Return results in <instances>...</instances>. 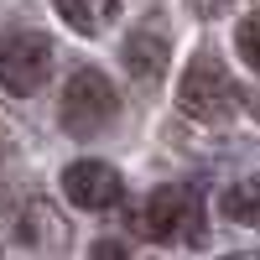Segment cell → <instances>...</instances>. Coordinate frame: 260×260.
<instances>
[{
	"mask_svg": "<svg viewBox=\"0 0 260 260\" xmlns=\"http://www.w3.org/2000/svg\"><path fill=\"white\" fill-rule=\"evenodd\" d=\"M177 104H182V115L192 120H203V125H229L234 115H240V83H234L224 73V62L219 57H208L198 52L182 68V83H177Z\"/></svg>",
	"mask_w": 260,
	"mask_h": 260,
	"instance_id": "1",
	"label": "cell"
},
{
	"mask_svg": "<svg viewBox=\"0 0 260 260\" xmlns=\"http://www.w3.org/2000/svg\"><path fill=\"white\" fill-rule=\"evenodd\" d=\"M141 234L151 245H203V198L198 187H156L141 208Z\"/></svg>",
	"mask_w": 260,
	"mask_h": 260,
	"instance_id": "2",
	"label": "cell"
},
{
	"mask_svg": "<svg viewBox=\"0 0 260 260\" xmlns=\"http://www.w3.org/2000/svg\"><path fill=\"white\" fill-rule=\"evenodd\" d=\"M52 62H57L52 37L26 31V26L0 37V83H6L11 94H37L42 83L52 78Z\"/></svg>",
	"mask_w": 260,
	"mask_h": 260,
	"instance_id": "3",
	"label": "cell"
},
{
	"mask_svg": "<svg viewBox=\"0 0 260 260\" xmlns=\"http://www.w3.org/2000/svg\"><path fill=\"white\" fill-rule=\"evenodd\" d=\"M115 110H120V99H115V89H110V78L94 73V68H78V73L68 78V89H62L57 120H62L68 136H99V130L115 120Z\"/></svg>",
	"mask_w": 260,
	"mask_h": 260,
	"instance_id": "4",
	"label": "cell"
},
{
	"mask_svg": "<svg viewBox=\"0 0 260 260\" xmlns=\"http://www.w3.org/2000/svg\"><path fill=\"white\" fill-rule=\"evenodd\" d=\"M120 172L110 161H73L62 167V192H68L73 208H89V213H104L120 203Z\"/></svg>",
	"mask_w": 260,
	"mask_h": 260,
	"instance_id": "5",
	"label": "cell"
},
{
	"mask_svg": "<svg viewBox=\"0 0 260 260\" xmlns=\"http://www.w3.org/2000/svg\"><path fill=\"white\" fill-rule=\"evenodd\" d=\"M125 68L136 73L141 83H156V78L167 73V37L151 31V26L130 31V42H125Z\"/></svg>",
	"mask_w": 260,
	"mask_h": 260,
	"instance_id": "6",
	"label": "cell"
},
{
	"mask_svg": "<svg viewBox=\"0 0 260 260\" xmlns=\"http://www.w3.org/2000/svg\"><path fill=\"white\" fill-rule=\"evenodd\" d=\"M52 6H57V16L68 21L78 37H99L120 16V0H52Z\"/></svg>",
	"mask_w": 260,
	"mask_h": 260,
	"instance_id": "7",
	"label": "cell"
},
{
	"mask_svg": "<svg viewBox=\"0 0 260 260\" xmlns=\"http://www.w3.org/2000/svg\"><path fill=\"white\" fill-rule=\"evenodd\" d=\"M219 213H224L229 224L260 229V172H250V177H240V182H229V187H224Z\"/></svg>",
	"mask_w": 260,
	"mask_h": 260,
	"instance_id": "8",
	"label": "cell"
},
{
	"mask_svg": "<svg viewBox=\"0 0 260 260\" xmlns=\"http://www.w3.org/2000/svg\"><path fill=\"white\" fill-rule=\"evenodd\" d=\"M234 47H240V57L260 73V11H255V16H245L240 26H234Z\"/></svg>",
	"mask_w": 260,
	"mask_h": 260,
	"instance_id": "9",
	"label": "cell"
},
{
	"mask_svg": "<svg viewBox=\"0 0 260 260\" xmlns=\"http://www.w3.org/2000/svg\"><path fill=\"white\" fill-rule=\"evenodd\" d=\"M89 260H130V255H125V245H120V240H99V245L89 250Z\"/></svg>",
	"mask_w": 260,
	"mask_h": 260,
	"instance_id": "10",
	"label": "cell"
},
{
	"mask_svg": "<svg viewBox=\"0 0 260 260\" xmlns=\"http://www.w3.org/2000/svg\"><path fill=\"white\" fill-rule=\"evenodd\" d=\"M224 260H260V250H240V255H224Z\"/></svg>",
	"mask_w": 260,
	"mask_h": 260,
	"instance_id": "11",
	"label": "cell"
},
{
	"mask_svg": "<svg viewBox=\"0 0 260 260\" xmlns=\"http://www.w3.org/2000/svg\"><path fill=\"white\" fill-rule=\"evenodd\" d=\"M255 115H260V104H255Z\"/></svg>",
	"mask_w": 260,
	"mask_h": 260,
	"instance_id": "12",
	"label": "cell"
}]
</instances>
